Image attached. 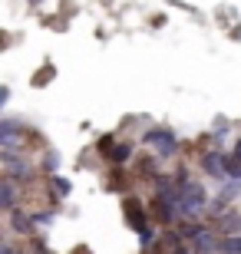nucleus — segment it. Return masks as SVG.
<instances>
[{
  "instance_id": "1",
  "label": "nucleus",
  "mask_w": 241,
  "mask_h": 254,
  "mask_svg": "<svg viewBox=\"0 0 241 254\" xmlns=\"http://www.w3.org/2000/svg\"><path fill=\"white\" fill-rule=\"evenodd\" d=\"M178 179V208H182V221H198V218L212 215L208 211V191L198 179L192 175H175Z\"/></svg>"
},
{
  "instance_id": "2",
  "label": "nucleus",
  "mask_w": 241,
  "mask_h": 254,
  "mask_svg": "<svg viewBox=\"0 0 241 254\" xmlns=\"http://www.w3.org/2000/svg\"><path fill=\"white\" fill-rule=\"evenodd\" d=\"M146 145H152V152H156L159 159H172V155L178 152L175 132H168V129H149L146 132Z\"/></svg>"
},
{
  "instance_id": "3",
  "label": "nucleus",
  "mask_w": 241,
  "mask_h": 254,
  "mask_svg": "<svg viewBox=\"0 0 241 254\" xmlns=\"http://www.w3.org/2000/svg\"><path fill=\"white\" fill-rule=\"evenodd\" d=\"M23 145H27V135L20 132V123L3 119L0 123V149H3V155H17V149H23Z\"/></svg>"
},
{
  "instance_id": "4",
  "label": "nucleus",
  "mask_w": 241,
  "mask_h": 254,
  "mask_svg": "<svg viewBox=\"0 0 241 254\" xmlns=\"http://www.w3.org/2000/svg\"><path fill=\"white\" fill-rule=\"evenodd\" d=\"M3 179H33V162L27 155H3Z\"/></svg>"
},
{
  "instance_id": "5",
  "label": "nucleus",
  "mask_w": 241,
  "mask_h": 254,
  "mask_svg": "<svg viewBox=\"0 0 241 254\" xmlns=\"http://www.w3.org/2000/svg\"><path fill=\"white\" fill-rule=\"evenodd\" d=\"M202 169L208 172L212 179H228V155H222V152H205Z\"/></svg>"
},
{
  "instance_id": "6",
  "label": "nucleus",
  "mask_w": 241,
  "mask_h": 254,
  "mask_svg": "<svg viewBox=\"0 0 241 254\" xmlns=\"http://www.w3.org/2000/svg\"><path fill=\"white\" fill-rule=\"evenodd\" d=\"M0 191H3V211H17V182H13V179H3Z\"/></svg>"
},
{
  "instance_id": "7",
  "label": "nucleus",
  "mask_w": 241,
  "mask_h": 254,
  "mask_svg": "<svg viewBox=\"0 0 241 254\" xmlns=\"http://www.w3.org/2000/svg\"><path fill=\"white\" fill-rule=\"evenodd\" d=\"M225 254H241V235H225Z\"/></svg>"
},
{
  "instance_id": "8",
  "label": "nucleus",
  "mask_w": 241,
  "mask_h": 254,
  "mask_svg": "<svg viewBox=\"0 0 241 254\" xmlns=\"http://www.w3.org/2000/svg\"><path fill=\"white\" fill-rule=\"evenodd\" d=\"M129 155H132V145H119V149L109 155V162H116V165H122V162H129Z\"/></svg>"
},
{
  "instance_id": "9",
  "label": "nucleus",
  "mask_w": 241,
  "mask_h": 254,
  "mask_svg": "<svg viewBox=\"0 0 241 254\" xmlns=\"http://www.w3.org/2000/svg\"><path fill=\"white\" fill-rule=\"evenodd\" d=\"M228 179H232V182H241V159H235V155L228 159Z\"/></svg>"
},
{
  "instance_id": "10",
  "label": "nucleus",
  "mask_w": 241,
  "mask_h": 254,
  "mask_svg": "<svg viewBox=\"0 0 241 254\" xmlns=\"http://www.w3.org/2000/svg\"><path fill=\"white\" fill-rule=\"evenodd\" d=\"M53 185H56V191H60V195H66V191H70V182H63V179H56Z\"/></svg>"
},
{
  "instance_id": "11",
  "label": "nucleus",
  "mask_w": 241,
  "mask_h": 254,
  "mask_svg": "<svg viewBox=\"0 0 241 254\" xmlns=\"http://www.w3.org/2000/svg\"><path fill=\"white\" fill-rule=\"evenodd\" d=\"M232 155H235V159H241V139H235V145H232Z\"/></svg>"
}]
</instances>
